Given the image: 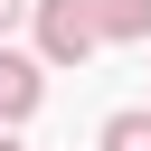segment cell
<instances>
[{"label":"cell","mask_w":151,"mask_h":151,"mask_svg":"<svg viewBox=\"0 0 151 151\" xmlns=\"http://www.w3.org/2000/svg\"><path fill=\"white\" fill-rule=\"evenodd\" d=\"M28 19H38V66H85V57L104 47L76 0H28Z\"/></svg>","instance_id":"6da1fadb"},{"label":"cell","mask_w":151,"mask_h":151,"mask_svg":"<svg viewBox=\"0 0 151 151\" xmlns=\"http://www.w3.org/2000/svg\"><path fill=\"white\" fill-rule=\"evenodd\" d=\"M38 94H47V66L19 57V47H0V123H9V132L38 113Z\"/></svg>","instance_id":"7a4b0ae2"},{"label":"cell","mask_w":151,"mask_h":151,"mask_svg":"<svg viewBox=\"0 0 151 151\" xmlns=\"http://www.w3.org/2000/svg\"><path fill=\"white\" fill-rule=\"evenodd\" d=\"M94 38H151V0H76Z\"/></svg>","instance_id":"3957f363"},{"label":"cell","mask_w":151,"mask_h":151,"mask_svg":"<svg viewBox=\"0 0 151 151\" xmlns=\"http://www.w3.org/2000/svg\"><path fill=\"white\" fill-rule=\"evenodd\" d=\"M94 151H151V104H132V113H113Z\"/></svg>","instance_id":"277c9868"},{"label":"cell","mask_w":151,"mask_h":151,"mask_svg":"<svg viewBox=\"0 0 151 151\" xmlns=\"http://www.w3.org/2000/svg\"><path fill=\"white\" fill-rule=\"evenodd\" d=\"M19 9H28V0H0V38H9V19H19Z\"/></svg>","instance_id":"5b68a950"},{"label":"cell","mask_w":151,"mask_h":151,"mask_svg":"<svg viewBox=\"0 0 151 151\" xmlns=\"http://www.w3.org/2000/svg\"><path fill=\"white\" fill-rule=\"evenodd\" d=\"M0 151H28V142H19V132H9V123H0Z\"/></svg>","instance_id":"8992f818"}]
</instances>
